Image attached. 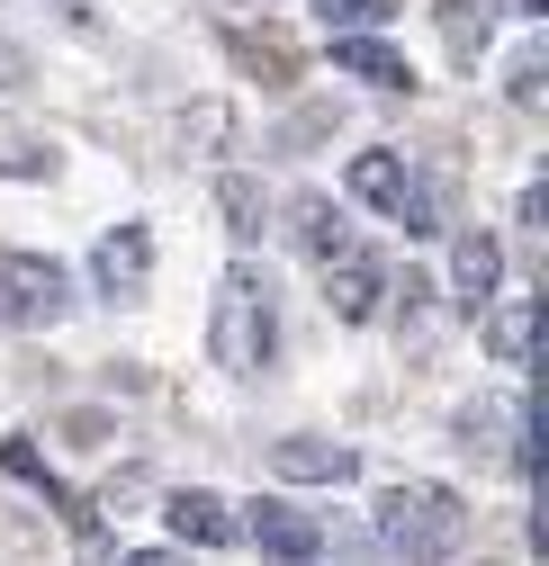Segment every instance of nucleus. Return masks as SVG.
<instances>
[{"mask_svg": "<svg viewBox=\"0 0 549 566\" xmlns=\"http://www.w3.org/2000/svg\"><path fill=\"white\" fill-rule=\"evenodd\" d=\"M208 350L226 378H261L280 360V289H270V270L235 261L217 279V315H208Z\"/></svg>", "mask_w": 549, "mask_h": 566, "instance_id": "1", "label": "nucleus"}, {"mask_svg": "<svg viewBox=\"0 0 549 566\" xmlns=\"http://www.w3.org/2000/svg\"><path fill=\"white\" fill-rule=\"evenodd\" d=\"M342 198H361L370 217H387V226H405V234H442V198H433V180L405 163V154H387V145L352 154V171H342Z\"/></svg>", "mask_w": 549, "mask_h": 566, "instance_id": "2", "label": "nucleus"}, {"mask_svg": "<svg viewBox=\"0 0 549 566\" xmlns=\"http://www.w3.org/2000/svg\"><path fill=\"white\" fill-rule=\"evenodd\" d=\"M379 539L405 557H450L468 539V504L450 485H387L379 494Z\"/></svg>", "mask_w": 549, "mask_h": 566, "instance_id": "3", "label": "nucleus"}, {"mask_svg": "<svg viewBox=\"0 0 549 566\" xmlns=\"http://www.w3.org/2000/svg\"><path fill=\"white\" fill-rule=\"evenodd\" d=\"M63 306H73V279H63L54 252H0V315H10L19 333L63 324Z\"/></svg>", "mask_w": 549, "mask_h": 566, "instance_id": "4", "label": "nucleus"}, {"mask_svg": "<svg viewBox=\"0 0 549 566\" xmlns=\"http://www.w3.org/2000/svg\"><path fill=\"white\" fill-rule=\"evenodd\" d=\"M315 270H324V306H333L342 324H370V315H379V297H387V261H379V243L352 234L342 252H324Z\"/></svg>", "mask_w": 549, "mask_h": 566, "instance_id": "5", "label": "nucleus"}, {"mask_svg": "<svg viewBox=\"0 0 549 566\" xmlns=\"http://www.w3.org/2000/svg\"><path fill=\"white\" fill-rule=\"evenodd\" d=\"M145 279H154V234L145 226H108L91 243V289L108 306H135V297H145Z\"/></svg>", "mask_w": 549, "mask_h": 566, "instance_id": "6", "label": "nucleus"}, {"mask_svg": "<svg viewBox=\"0 0 549 566\" xmlns=\"http://www.w3.org/2000/svg\"><path fill=\"white\" fill-rule=\"evenodd\" d=\"M235 531H244L261 557H289V566L324 557V522H315V513H298V504H280V494H261L252 513H235Z\"/></svg>", "mask_w": 549, "mask_h": 566, "instance_id": "7", "label": "nucleus"}, {"mask_svg": "<svg viewBox=\"0 0 549 566\" xmlns=\"http://www.w3.org/2000/svg\"><path fill=\"white\" fill-rule=\"evenodd\" d=\"M270 476H280V485H352L361 450L352 441H324V432H289V441H270Z\"/></svg>", "mask_w": 549, "mask_h": 566, "instance_id": "8", "label": "nucleus"}, {"mask_svg": "<svg viewBox=\"0 0 549 566\" xmlns=\"http://www.w3.org/2000/svg\"><path fill=\"white\" fill-rule=\"evenodd\" d=\"M333 73H352V82H370V91H415L405 54H396L379 28H333Z\"/></svg>", "mask_w": 549, "mask_h": 566, "instance_id": "9", "label": "nucleus"}, {"mask_svg": "<svg viewBox=\"0 0 549 566\" xmlns=\"http://www.w3.org/2000/svg\"><path fill=\"white\" fill-rule=\"evenodd\" d=\"M505 289V243L487 234V226H468V234H450V297L477 315V306H487Z\"/></svg>", "mask_w": 549, "mask_h": 566, "instance_id": "10", "label": "nucleus"}, {"mask_svg": "<svg viewBox=\"0 0 549 566\" xmlns=\"http://www.w3.org/2000/svg\"><path fill=\"white\" fill-rule=\"evenodd\" d=\"M477 315H487V350H496V360L531 369V289H496Z\"/></svg>", "mask_w": 549, "mask_h": 566, "instance_id": "11", "label": "nucleus"}, {"mask_svg": "<svg viewBox=\"0 0 549 566\" xmlns=\"http://www.w3.org/2000/svg\"><path fill=\"white\" fill-rule=\"evenodd\" d=\"M163 522H172V539H189V548H226V539H235V513L217 504L208 485H180L172 504H163Z\"/></svg>", "mask_w": 549, "mask_h": 566, "instance_id": "12", "label": "nucleus"}, {"mask_svg": "<svg viewBox=\"0 0 549 566\" xmlns=\"http://www.w3.org/2000/svg\"><path fill=\"white\" fill-rule=\"evenodd\" d=\"M433 28H442V45H450V63H459V73H477V63H487V45H496V19L477 10V0H442V10H433Z\"/></svg>", "mask_w": 549, "mask_h": 566, "instance_id": "13", "label": "nucleus"}, {"mask_svg": "<svg viewBox=\"0 0 549 566\" xmlns=\"http://www.w3.org/2000/svg\"><path fill=\"white\" fill-rule=\"evenodd\" d=\"M289 234H298V252H307V261H324V252L352 243V217H342L333 198H298V207H289Z\"/></svg>", "mask_w": 549, "mask_h": 566, "instance_id": "14", "label": "nucleus"}, {"mask_svg": "<svg viewBox=\"0 0 549 566\" xmlns=\"http://www.w3.org/2000/svg\"><path fill=\"white\" fill-rule=\"evenodd\" d=\"M505 91H514V108H522V117H540V108H549V45H540V36H531V45H514Z\"/></svg>", "mask_w": 549, "mask_h": 566, "instance_id": "15", "label": "nucleus"}, {"mask_svg": "<svg viewBox=\"0 0 549 566\" xmlns=\"http://www.w3.org/2000/svg\"><path fill=\"white\" fill-rule=\"evenodd\" d=\"M217 207H226V234L235 243H261V180L252 171H226L217 180Z\"/></svg>", "mask_w": 549, "mask_h": 566, "instance_id": "16", "label": "nucleus"}, {"mask_svg": "<svg viewBox=\"0 0 549 566\" xmlns=\"http://www.w3.org/2000/svg\"><path fill=\"white\" fill-rule=\"evenodd\" d=\"M387 10H396V0H315V19H324V28H379Z\"/></svg>", "mask_w": 549, "mask_h": 566, "instance_id": "17", "label": "nucleus"}, {"mask_svg": "<svg viewBox=\"0 0 549 566\" xmlns=\"http://www.w3.org/2000/svg\"><path fill=\"white\" fill-rule=\"evenodd\" d=\"M540 198H549V189H540V180H531V189H522V198H514V217H522V234H540V217H549V207H540Z\"/></svg>", "mask_w": 549, "mask_h": 566, "instance_id": "18", "label": "nucleus"}, {"mask_svg": "<svg viewBox=\"0 0 549 566\" xmlns=\"http://www.w3.org/2000/svg\"><path fill=\"white\" fill-rule=\"evenodd\" d=\"M54 10H63V19H91V0H54Z\"/></svg>", "mask_w": 549, "mask_h": 566, "instance_id": "19", "label": "nucleus"}]
</instances>
